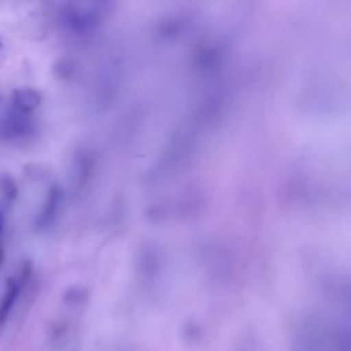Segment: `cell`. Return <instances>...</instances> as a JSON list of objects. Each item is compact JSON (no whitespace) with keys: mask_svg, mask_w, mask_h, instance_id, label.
Returning a JSON list of instances; mask_svg holds the SVG:
<instances>
[{"mask_svg":"<svg viewBox=\"0 0 351 351\" xmlns=\"http://www.w3.org/2000/svg\"><path fill=\"white\" fill-rule=\"evenodd\" d=\"M26 115L27 114L14 110V112L3 118L0 121V136L4 140H16L27 136L33 130V125L32 119H29Z\"/></svg>","mask_w":351,"mask_h":351,"instance_id":"cell-1","label":"cell"},{"mask_svg":"<svg viewBox=\"0 0 351 351\" xmlns=\"http://www.w3.org/2000/svg\"><path fill=\"white\" fill-rule=\"evenodd\" d=\"M12 108L22 112L29 114L40 106L41 95L32 88H19L12 92Z\"/></svg>","mask_w":351,"mask_h":351,"instance_id":"cell-2","label":"cell"},{"mask_svg":"<svg viewBox=\"0 0 351 351\" xmlns=\"http://www.w3.org/2000/svg\"><path fill=\"white\" fill-rule=\"evenodd\" d=\"M21 284L19 281L14 280V278H10L7 280V284H5V293L0 302V326L3 325V322L7 319L8 317V313L11 310V307L14 306L18 295H19V291H21Z\"/></svg>","mask_w":351,"mask_h":351,"instance_id":"cell-3","label":"cell"},{"mask_svg":"<svg viewBox=\"0 0 351 351\" xmlns=\"http://www.w3.org/2000/svg\"><path fill=\"white\" fill-rule=\"evenodd\" d=\"M60 197H62V192L58 186H52L49 193H48V197H47V202L37 218V225L38 226H44L47 225L51 218L53 217L58 206H59V202H60Z\"/></svg>","mask_w":351,"mask_h":351,"instance_id":"cell-4","label":"cell"},{"mask_svg":"<svg viewBox=\"0 0 351 351\" xmlns=\"http://www.w3.org/2000/svg\"><path fill=\"white\" fill-rule=\"evenodd\" d=\"M0 193L8 202H14L18 196V185L16 182L7 174L0 176Z\"/></svg>","mask_w":351,"mask_h":351,"instance_id":"cell-5","label":"cell"},{"mask_svg":"<svg viewBox=\"0 0 351 351\" xmlns=\"http://www.w3.org/2000/svg\"><path fill=\"white\" fill-rule=\"evenodd\" d=\"M30 273H32V263L30 262H25V265L22 267V273H21V280H19L21 285H23L29 280Z\"/></svg>","mask_w":351,"mask_h":351,"instance_id":"cell-6","label":"cell"},{"mask_svg":"<svg viewBox=\"0 0 351 351\" xmlns=\"http://www.w3.org/2000/svg\"><path fill=\"white\" fill-rule=\"evenodd\" d=\"M3 261H4V243L1 241V236H0V267L3 265Z\"/></svg>","mask_w":351,"mask_h":351,"instance_id":"cell-7","label":"cell"},{"mask_svg":"<svg viewBox=\"0 0 351 351\" xmlns=\"http://www.w3.org/2000/svg\"><path fill=\"white\" fill-rule=\"evenodd\" d=\"M4 213L1 211V208H0V236L3 234V230H4Z\"/></svg>","mask_w":351,"mask_h":351,"instance_id":"cell-8","label":"cell"},{"mask_svg":"<svg viewBox=\"0 0 351 351\" xmlns=\"http://www.w3.org/2000/svg\"><path fill=\"white\" fill-rule=\"evenodd\" d=\"M1 47H3V44H1V40H0V51H1Z\"/></svg>","mask_w":351,"mask_h":351,"instance_id":"cell-9","label":"cell"}]
</instances>
